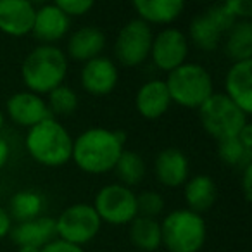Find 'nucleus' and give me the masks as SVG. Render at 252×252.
<instances>
[{"label":"nucleus","mask_w":252,"mask_h":252,"mask_svg":"<svg viewBox=\"0 0 252 252\" xmlns=\"http://www.w3.org/2000/svg\"><path fill=\"white\" fill-rule=\"evenodd\" d=\"M126 133L107 128H90L73 140L71 159L88 175H104L114 169L125 151Z\"/></svg>","instance_id":"1"},{"label":"nucleus","mask_w":252,"mask_h":252,"mask_svg":"<svg viewBox=\"0 0 252 252\" xmlns=\"http://www.w3.org/2000/svg\"><path fill=\"white\" fill-rule=\"evenodd\" d=\"M67 74V57L56 45H38L25 57L21 78L28 92L36 95L50 94L61 87Z\"/></svg>","instance_id":"2"},{"label":"nucleus","mask_w":252,"mask_h":252,"mask_svg":"<svg viewBox=\"0 0 252 252\" xmlns=\"http://www.w3.org/2000/svg\"><path fill=\"white\" fill-rule=\"evenodd\" d=\"M25 144L28 154L47 168H61L71 161L73 138L56 118H49L30 128Z\"/></svg>","instance_id":"3"},{"label":"nucleus","mask_w":252,"mask_h":252,"mask_svg":"<svg viewBox=\"0 0 252 252\" xmlns=\"http://www.w3.org/2000/svg\"><path fill=\"white\" fill-rule=\"evenodd\" d=\"M207 238L202 214L175 209L161 221V240L169 252H199Z\"/></svg>","instance_id":"4"},{"label":"nucleus","mask_w":252,"mask_h":252,"mask_svg":"<svg viewBox=\"0 0 252 252\" xmlns=\"http://www.w3.org/2000/svg\"><path fill=\"white\" fill-rule=\"evenodd\" d=\"M164 83L171 102L187 109H199L214 94L209 71L195 63H185L173 69Z\"/></svg>","instance_id":"5"},{"label":"nucleus","mask_w":252,"mask_h":252,"mask_svg":"<svg viewBox=\"0 0 252 252\" xmlns=\"http://www.w3.org/2000/svg\"><path fill=\"white\" fill-rule=\"evenodd\" d=\"M197 111L206 133L218 142L237 137L249 123V116L224 94H213Z\"/></svg>","instance_id":"6"},{"label":"nucleus","mask_w":252,"mask_h":252,"mask_svg":"<svg viewBox=\"0 0 252 252\" xmlns=\"http://www.w3.org/2000/svg\"><path fill=\"white\" fill-rule=\"evenodd\" d=\"M102 221L95 213L94 206L78 202L66 207L56 220V231L59 240L69 242L78 247L92 242L98 235Z\"/></svg>","instance_id":"7"},{"label":"nucleus","mask_w":252,"mask_h":252,"mask_svg":"<svg viewBox=\"0 0 252 252\" xmlns=\"http://www.w3.org/2000/svg\"><path fill=\"white\" fill-rule=\"evenodd\" d=\"M94 209L102 223L123 226L130 224L138 216L137 193L121 183H111L102 187L94 199Z\"/></svg>","instance_id":"8"},{"label":"nucleus","mask_w":252,"mask_h":252,"mask_svg":"<svg viewBox=\"0 0 252 252\" xmlns=\"http://www.w3.org/2000/svg\"><path fill=\"white\" fill-rule=\"evenodd\" d=\"M154 32L142 19H131L121 30L114 42L116 59L126 67H137L151 56Z\"/></svg>","instance_id":"9"},{"label":"nucleus","mask_w":252,"mask_h":252,"mask_svg":"<svg viewBox=\"0 0 252 252\" xmlns=\"http://www.w3.org/2000/svg\"><path fill=\"white\" fill-rule=\"evenodd\" d=\"M235 23H237V19L231 16L224 2L214 4L206 12L195 16L190 21V40L200 50H214L218 49L223 35L230 32V28Z\"/></svg>","instance_id":"10"},{"label":"nucleus","mask_w":252,"mask_h":252,"mask_svg":"<svg viewBox=\"0 0 252 252\" xmlns=\"http://www.w3.org/2000/svg\"><path fill=\"white\" fill-rule=\"evenodd\" d=\"M189 40L178 28H164L152 40L151 56L154 64L161 71L171 73L173 69L187 63Z\"/></svg>","instance_id":"11"},{"label":"nucleus","mask_w":252,"mask_h":252,"mask_svg":"<svg viewBox=\"0 0 252 252\" xmlns=\"http://www.w3.org/2000/svg\"><path fill=\"white\" fill-rule=\"evenodd\" d=\"M118 67L109 57L98 56L83 64L80 73L81 87L95 97L109 95L118 85Z\"/></svg>","instance_id":"12"},{"label":"nucleus","mask_w":252,"mask_h":252,"mask_svg":"<svg viewBox=\"0 0 252 252\" xmlns=\"http://www.w3.org/2000/svg\"><path fill=\"white\" fill-rule=\"evenodd\" d=\"M5 107H7V114L11 116L12 121L19 126H25L28 130L38 123L45 121V119L54 118L43 97L32 94L28 90L11 95Z\"/></svg>","instance_id":"13"},{"label":"nucleus","mask_w":252,"mask_h":252,"mask_svg":"<svg viewBox=\"0 0 252 252\" xmlns=\"http://www.w3.org/2000/svg\"><path fill=\"white\" fill-rule=\"evenodd\" d=\"M35 12V5L28 0H0V32L9 36L30 35Z\"/></svg>","instance_id":"14"},{"label":"nucleus","mask_w":252,"mask_h":252,"mask_svg":"<svg viewBox=\"0 0 252 252\" xmlns=\"http://www.w3.org/2000/svg\"><path fill=\"white\" fill-rule=\"evenodd\" d=\"M71 19L56 4H45L36 9L33 21V35L42 45H54L69 32Z\"/></svg>","instance_id":"15"},{"label":"nucleus","mask_w":252,"mask_h":252,"mask_svg":"<svg viewBox=\"0 0 252 252\" xmlns=\"http://www.w3.org/2000/svg\"><path fill=\"white\" fill-rule=\"evenodd\" d=\"M154 171L161 185L168 189H178L185 185V182L189 180V158L180 149L166 147L156 156Z\"/></svg>","instance_id":"16"},{"label":"nucleus","mask_w":252,"mask_h":252,"mask_svg":"<svg viewBox=\"0 0 252 252\" xmlns=\"http://www.w3.org/2000/svg\"><path fill=\"white\" fill-rule=\"evenodd\" d=\"M226 97L237 104L245 114L252 112V61L233 63L224 80Z\"/></svg>","instance_id":"17"},{"label":"nucleus","mask_w":252,"mask_h":252,"mask_svg":"<svg viewBox=\"0 0 252 252\" xmlns=\"http://www.w3.org/2000/svg\"><path fill=\"white\" fill-rule=\"evenodd\" d=\"M9 237L18 247L30 245V247L42 249L49 242L56 240V220L50 216H40L32 221H23L11 228Z\"/></svg>","instance_id":"18"},{"label":"nucleus","mask_w":252,"mask_h":252,"mask_svg":"<svg viewBox=\"0 0 252 252\" xmlns=\"http://www.w3.org/2000/svg\"><path fill=\"white\" fill-rule=\"evenodd\" d=\"M171 98L162 80H151L138 88L135 95V107L145 119H159L169 111Z\"/></svg>","instance_id":"19"},{"label":"nucleus","mask_w":252,"mask_h":252,"mask_svg":"<svg viewBox=\"0 0 252 252\" xmlns=\"http://www.w3.org/2000/svg\"><path fill=\"white\" fill-rule=\"evenodd\" d=\"M105 49V35L97 26H83L73 32L67 40V56L73 61L88 63L102 54ZM66 56V57H67Z\"/></svg>","instance_id":"20"},{"label":"nucleus","mask_w":252,"mask_h":252,"mask_svg":"<svg viewBox=\"0 0 252 252\" xmlns=\"http://www.w3.org/2000/svg\"><path fill=\"white\" fill-rule=\"evenodd\" d=\"M183 195H185V202L189 206L187 209L202 214L209 211L218 199L216 182L209 175H195L185 182Z\"/></svg>","instance_id":"21"},{"label":"nucleus","mask_w":252,"mask_h":252,"mask_svg":"<svg viewBox=\"0 0 252 252\" xmlns=\"http://www.w3.org/2000/svg\"><path fill=\"white\" fill-rule=\"evenodd\" d=\"M133 9L138 19L151 25H171L185 9L182 0H135Z\"/></svg>","instance_id":"22"},{"label":"nucleus","mask_w":252,"mask_h":252,"mask_svg":"<svg viewBox=\"0 0 252 252\" xmlns=\"http://www.w3.org/2000/svg\"><path fill=\"white\" fill-rule=\"evenodd\" d=\"M130 240L138 251L156 252L162 245L161 223L156 218L137 216L130 223Z\"/></svg>","instance_id":"23"},{"label":"nucleus","mask_w":252,"mask_h":252,"mask_svg":"<svg viewBox=\"0 0 252 252\" xmlns=\"http://www.w3.org/2000/svg\"><path fill=\"white\" fill-rule=\"evenodd\" d=\"M226 54L228 57L240 63V61H252V23L237 21L226 33Z\"/></svg>","instance_id":"24"},{"label":"nucleus","mask_w":252,"mask_h":252,"mask_svg":"<svg viewBox=\"0 0 252 252\" xmlns=\"http://www.w3.org/2000/svg\"><path fill=\"white\" fill-rule=\"evenodd\" d=\"M43 209V197L35 190H19L11 197L9 202V216L19 223L23 221H32L40 218Z\"/></svg>","instance_id":"25"},{"label":"nucleus","mask_w":252,"mask_h":252,"mask_svg":"<svg viewBox=\"0 0 252 252\" xmlns=\"http://www.w3.org/2000/svg\"><path fill=\"white\" fill-rule=\"evenodd\" d=\"M114 171L121 180V185L130 189V187L138 185L142 182L145 175V162L138 152L125 149L119 156L118 162H116Z\"/></svg>","instance_id":"26"},{"label":"nucleus","mask_w":252,"mask_h":252,"mask_svg":"<svg viewBox=\"0 0 252 252\" xmlns=\"http://www.w3.org/2000/svg\"><path fill=\"white\" fill-rule=\"evenodd\" d=\"M218 156L228 166L245 168V166L252 162V151L244 147V144L238 140V137L218 142Z\"/></svg>","instance_id":"27"},{"label":"nucleus","mask_w":252,"mask_h":252,"mask_svg":"<svg viewBox=\"0 0 252 252\" xmlns=\"http://www.w3.org/2000/svg\"><path fill=\"white\" fill-rule=\"evenodd\" d=\"M47 98V107L52 116H71L78 109V95L73 88L61 85L54 88Z\"/></svg>","instance_id":"28"},{"label":"nucleus","mask_w":252,"mask_h":252,"mask_svg":"<svg viewBox=\"0 0 252 252\" xmlns=\"http://www.w3.org/2000/svg\"><path fill=\"white\" fill-rule=\"evenodd\" d=\"M137 211L138 216L158 218L164 211V199L161 193L154 190H145L140 195H137Z\"/></svg>","instance_id":"29"},{"label":"nucleus","mask_w":252,"mask_h":252,"mask_svg":"<svg viewBox=\"0 0 252 252\" xmlns=\"http://www.w3.org/2000/svg\"><path fill=\"white\" fill-rule=\"evenodd\" d=\"M54 4H56L69 19L88 14V12L95 7L94 0H57Z\"/></svg>","instance_id":"30"},{"label":"nucleus","mask_w":252,"mask_h":252,"mask_svg":"<svg viewBox=\"0 0 252 252\" xmlns=\"http://www.w3.org/2000/svg\"><path fill=\"white\" fill-rule=\"evenodd\" d=\"M226 9L231 12L237 21H251L252 18V2L251 0H226Z\"/></svg>","instance_id":"31"},{"label":"nucleus","mask_w":252,"mask_h":252,"mask_svg":"<svg viewBox=\"0 0 252 252\" xmlns=\"http://www.w3.org/2000/svg\"><path fill=\"white\" fill-rule=\"evenodd\" d=\"M40 252H85V249L69 244V242H64V240L56 238V240L49 242L45 247L40 249Z\"/></svg>","instance_id":"32"},{"label":"nucleus","mask_w":252,"mask_h":252,"mask_svg":"<svg viewBox=\"0 0 252 252\" xmlns=\"http://www.w3.org/2000/svg\"><path fill=\"white\" fill-rule=\"evenodd\" d=\"M242 192H244L245 200L252 199V162L244 168V175H242Z\"/></svg>","instance_id":"33"},{"label":"nucleus","mask_w":252,"mask_h":252,"mask_svg":"<svg viewBox=\"0 0 252 252\" xmlns=\"http://www.w3.org/2000/svg\"><path fill=\"white\" fill-rule=\"evenodd\" d=\"M11 228H12V220L9 216V213L4 209V207L0 206V240L5 237H9L11 233Z\"/></svg>","instance_id":"34"},{"label":"nucleus","mask_w":252,"mask_h":252,"mask_svg":"<svg viewBox=\"0 0 252 252\" xmlns=\"http://www.w3.org/2000/svg\"><path fill=\"white\" fill-rule=\"evenodd\" d=\"M237 137H238V140L244 144V147H247L249 151H252V128L249 123L242 128V131L237 135Z\"/></svg>","instance_id":"35"},{"label":"nucleus","mask_w":252,"mask_h":252,"mask_svg":"<svg viewBox=\"0 0 252 252\" xmlns=\"http://www.w3.org/2000/svg\"><path fill=\"white\" fill-rule=\"evenodd\" d=\"M9 156H11V149H9L7 140L4 137H0V169L7 164Z\"/></svg>","instance_id":"36"},{"label":"nucleus","mask_w":252,"mask_h":252,"mask_svg":"<svg viewBox=\"0 0 252 252\" xmlns=\"http://www.w3.org/2000/svg\"><path fill=\"white\" fill-rule=\"evenodd\" d=\"M18 252H40V249L36 247H30V245H23V247H18Z\"/></svg>","instance_id":"37"},{"label":"nucleus","mask_w":252,"mask_h":252,"mask_svg":"<svg viewBox=\"0 0 252 252\" xmlns=\"http://www.w3.org/2000/svg\"><path fill=\"white\" fill-rule=\"evenodd\" d=\"M2 128H4V112L0 111V131H2Z\"/></svg>","instance_id":"38"}]
</instances>
